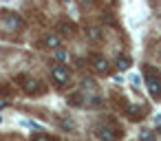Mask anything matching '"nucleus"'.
<instances>
[{
	"instance_id": "nucleus-12",
	"label": "nucleus",
	"mask_w": 161,
	"mask_h": 141,
	"mask_svg": "<svg viewBox=\"0 0 161 141\" xmlns=\"http://www.w3.org/2000/svg\"><path fill=\"white\" fill-rule=\"evenodd\" d=\"M128 66H130V57H126V55H124V57H119V60H117V68H119V71H124V68H128Z\"/></svg>"
},
{
	"instance_id": "nucleus-3",
	"label": "nucleus",
	"mask_w": 161,
	"mask_h": 141,
	"mask_svg": "<svg viewBox=\"0 0 161 141\" xmlns=\"http://www.w3.org/2000/svg\"><path fill=\"white\" fill-rule=\"evenodd\" d=\"M143 79H146L150 97L152 99H161V71H157L150 64H146L143 66Z\"/></svg>"
},
{
	"instance_id": "nucleus-2",
	"label": "nucleus",
	"mask_w": 161,
	"mask_h": 141,
	"mask_svg": "<svg viewBox=\"0 0 161 141\" xmlns=\"http://www.w3.org/2000/svg\"><path fill=\"white\" fill-rule=\"evenodd\" d=\"M14 84H16L25 95H29V97H40V95L47 93V86H44L40 79H36V77H31V75H27V73L16 75V77H14Z\"/></svg>"
},
{
	"instance_id": "nucleus-10",
	"label": "nucleus",
	"mask_w": 161,
	"mask_h": 141,
	"mask_svg": "<svg viewBox=\"0 0 161 141\" xmlns=\"http://www.w3.org/2000/svg\"><path fill=\"white\" fill-rule=\"evenodd\" d=\"M69 104H71V106H77V108H82V106H86V97H84L82 93H73V95L69 97Z\"/></svg>"
},
{
	"instance_id": "nucleus-1",
	"label": "nucleus",
	"mask_w": 161,
	"mask_h": 141,
	"mask_svg": "<svg viewBox=\"0 0 161 141\" xmlns=\"http://www.w3.org/2000/svg\"><path fill=\"white\" fill-rule=\"evenodd\" d=\"M93 134L99 139V141H119L124 137V128L117 123L115 117H104L95 123L93 128Z\"/></svg>"
},
{
	"instance_id": "nucleus-4",
	"label": "nucleus",
	"mask_w": 161,
	"mask_h": 141,
	"mask_svg": "<svg viewBox=\"0 0 161 141\" xmlns=\"http://www.w3.org/2000/svg\"><path fill=\"white\" fill-rule=\"evenodd\" d=\"M49 73H51V82L55 86H66L71 82V71L66 64H53Z\"/></svg>"
},
{
	"instance_id": "nucleus-13",
	"label": "nucleus",
	"mask_w": 161,
	"mask_h": 141,
	"mask_svg": "<svg viewBox=\"0 0 161 141\" xmlns=\"http://www.w3.org/2000/svg\"><path fill=\"white\" fill-rule=\"evenodd\" d=\"M11 95H14V90L7 84H0V97H11Z\"/></svg>"
},
{
	"instance_id": "nucleus-8",
	"label": "nucleus",
	"mask_w": 161,
	"mask_h": 141,
	"mask_svg": "<svg viewBox=\"0 0 161 141\" xmlns=\"http://www.w3.org/2000/svg\"><path fill=\"white\" fill-rule=\"evenodd\" d=\"M58 29H60V33H66V35H73V33H75V24L69 22V20H60Z\"/></svg>"
},
{
	"instance_id": "nucleus-6",
	"label": "nucleus",
	"mask_w": 161,
	"mask_h": 141,
	"mask_svg": "<svg viewBox=\"0 0 161 141\" xmlns=\"http://www.w3.org/2000/svg\"><path fill=\"white\" fill-rule=\"evenodd\" d=\"M146 115H148V106H141V104L128 106V110H126V117H128L130 121H141Z\"/></svg>"
},
{
	"instance_id": "nucleus-5",
	"label": "nucleus",
	"mask_w": 161,
	"mask_h": 141,
	"mask_svg": "<svg viewBox=\"0 0 161 141\" xmlns=\"http://www.w3.org/2000/svg\"><path fill=\"white\" fill-rule=\"evenodd\" d=\"M88 64H91V68H93L97 75H108V73H110V62H108L104 55L93 53V55L88 57Z\"/></svg>"
},
{
	"instance_id": "nucleus-14",
	"label": "nucleus",
	"mask_w": 161,
	"mask_h": 141,
	"mask_svg": "<svg viewBox=\"0 0 161 141\" xmlns=\"http://www.w3.org/2000/svg\"><path fill=\"white\" fill-rule=\"evenodd\" d=\"M141 139H143V141H154V139H152V134H150L148 130H141Z\"/></svg>"
},
{
	"instance_id": "nucleus-9",
	"label": "nucleus",
	"mask_w": 161,
	"mask_h": 141,
	"mask_svg": "<svg viewBox=\"0 0 161 141\" xmlns=\"http://www.w3.org/2000/svg\"><path fill=\"white\" fill-rule=\"evenodd\" d=\"M86 35L91 42H99L102 40V29L99 27H86Z\"/></svg>"
},
{
	"instance_id": "nucleus-11",
	"label": "nucleus",
	"mask_w": 161,
	"mask_h": 141,
	"mask_svg": "<svg viewBox=\"0 0 161 141\" xmlns=\"http://www.w3.org/2000/svg\"><path fill=\"white\" fill-rule=\"evenodd\" d=\"M31 141H60L55 134H47V132H36L31 137Z\"/></svg>"
},
{
	"instance_id": "nucleus-7",
	"label": "nucleus",
	"mask_w": 161,
	"mask_h": 141,
	"mask_svg": "<svg viewBox=\"0 0 161 141\" xmlns=\"http://www.w3.org/2000/svg\"><path fill=\"white\" fill-rule=\"evenodd\" d=\"M40 46H44V49H60V46H62V38H60L58 33H49V35L42 38Z\"/></svg>"
}]
</instances>
